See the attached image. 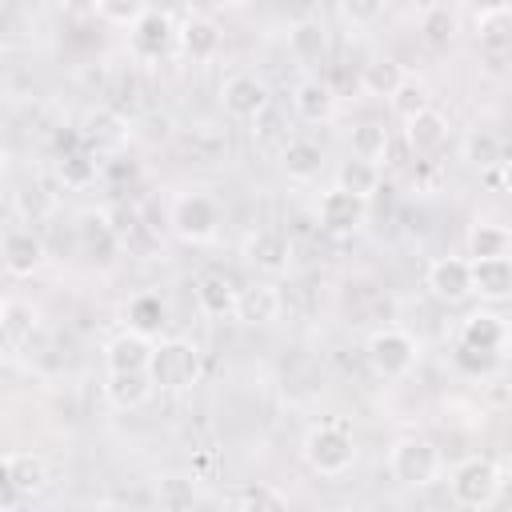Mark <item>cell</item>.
Wrapping results in <instances>:
<instances>
[{
	"label": "cell",
	"mask_w": 512,
	"mask_h": 512,
	"mask_svg": "<svg viewBox=\"0 0 512 512\" xmlns=\"http://www.w3.org/2000/svg\"><path fill=\"white\" fill-rule=\"evenodd\" d=\"M200 372H204V360H200V348L192 340L168 336V340L152 344L148 380L156 392H188L200 384Z\"/></svg>",
	"instance_id": "1"
},
{
	"label": "cell",
	"mask_w": 512,
	"mask_h": 512,
	"mask_svg": "<svg viewBox=\"0 0 512 512\" xmlns=\"http://www.w3.org/2000/svg\"><path fill=\"white\" fill-rule=\"evenodd\" d=\"M300 456L316 476H344L356 464V440L344 424H316L308 428Z\"/></svg>",
	"instance_id": "2"
},
{
	"label": "cell",
	"mask_w": 512,
	"mask_h": 512,
	"mask_svg": "<svg viewBox=\"0 0 512 512\" xmlns=\"http://www.w3.org/2000/svg\"><path fill=\"white\" fill-rule=\"evenodd\" d=\"M448 492L460 508H492L504 492V468L488 456H468L452 468Z\"/></svg>",
	"instance_id": "3"
},
{
	"label": "cell",
	"mask_w": 512,
	"mask_h": 512,
	"mask_svg": "<svg viewBox=\"0 0 512 512\" xmlns=\"http://www.w3.org/2000/svg\"><path fill=\"white\" fill-rule=\"evenodd\" d=\"M440 448L424 436H404L388 452V476L404 488H428L440 476Z\"/></svg>",
	"instance_id": "4"
},
{
	"label": "cell",
	"mask_w": 512,
	"mask_h": 512,
	"mask_svg": "<svg viewBox=\"0 0 512 512\" xmlns=\"http://www.w3.org/2000/svg\"><path fill=\"white\" fill-rule=\"evenodd\" d=\"M364 356H368V364H372L376 376L400 380V376H408V372L416 368V360H420V340H416L412 332H404V328H380V332L368 336Z\"/></svg>",
	"instance_id": "5"
},
{
	"label": "cell",
	"mask_w": 512,
	"mask_h": 512,
	"mask_svg": "<svg viewBox=\"0 0 512 512\" xmlns=\"http://www.w3.org/2000/svg\"><path fill=\"white\" fill-rule=\"evenodd\" d=\"M176 48V20L164 8H144L132 24H128V52L144 64L164 60Z\"/></svg>",
	"instance_id": "6"
},
{
	"label": "cell",
	"mask_w": 512,
	"mask_h": 512,
	"mask_svg": "<svg viewBox=\"0 0 512 512\" xmlns=\"http://www.w3.org/2000/svg\"><path fill=\"white\" fill-rule=\"evenodd\" d=\"M172 232L188 244H208L220 232V204L208 192H184L172 204Z\"/></svg>",
	"instance_id": "7"
},
{
	"label": "cell",
	"mask_w": 512,
	"mask_h": 512,
	"mask_svg": "<svg viewBox=\"0 0 512 512\" xmlns=\"http://www.w3.org/2000/svg\"><path fill=\"white\" fill-rule=\"evenodd\" d=\"M268 104H272V92L256 72H232L220 84V108L232 120H260L268 112Z\"/></svg>",
	"instance_id": "8"
},
{
	"label": "cell",
	"mask_w": 512,
	"mask_h": 512,
	"mask_svg": "<svg viewBox=\"0 0 512 512\" xmlns=\"http://www.w3.org/2000/svg\"><path fill=\"white\" fill-rule=\"evenodd\" d=\"M368 220V200L356 196V192H344V188H328L316 204V224L328 232V236H352L360 232Z\"/></svg>",
	"instance_id": "9"
},
{
	"label": "cell",
	"mask_w": 512,
	"mask_h": 512,
	"mask_svg": "<svg viewBox=\"0 0 512 512\" xmlns=\"http://www.w3.org/2000/svg\"><path fill=\"white\" fill-rule=\"evenodd\" d=\"M76 244H80V252L88 256V260H96V264H112L116 256H120V228L112 224V216L108 212H100V208H88V212H80V220H76Z\"/></svg>",
	"instance_id": "10"
},
{
	"label": "cell",
	"mask_w": 512,
	"mask_h": 512,
	"mask_svg": "<svg viewBox=\"0 0 512 512\" xmlns=\"http://www.w3.org/2000/svg\"><path fill=\"white\" fill-rule=\"evenodd\" d=\"M240 252H244V260H248L256 272H264V276H280V272H288V264H292V244H288V236L276 232V228H256V232H248Z\"/></svg>",
	"instance_id": "11"
},
{
	"label": "cell",
	"mask_w": 512,
	"mask_h": 512,
	"mask_svg": "<svg viewBox=\"0 0 512 512\" xmlns=\"http://www.w3.org/2000/svg\"><path fill=\"white\" fill-rule=\"evenodd\" d=\"M424 284L444 304L468 300L472 296V264H468V256H440V260H432Z\"/></svg>",
	"instance_id": "12"
},
{
	"label": "cell",
	"mask_w": 512,
	"mask_h": 512,
	"mask_svg": "<svg viewBox=\"0 0 512 512\" xmlns=\"http://www.w3.org/2000/svg\"><path fill=\"white\" fill-rule=\"evenodd\" d=\"M328 48H332V36H328V24L320 16H300L292 20L288 28V52L300 68H320L328 60Z\"/></svg>",
	"instance_id": "13"
},
{
	"label": "cell",
	"mask_w": 512,
	"mask_h": 512,
	"mask_svg": "<svg viewBox=\"0 0 512 512\" xmlns=\"http://www.w3.org/2000/svg\"><path fill=\"white\" fill-rule=\"evenodd\" d=\"M192 300H196V308H200L208 320H228V316L236 312V284H232L228 272L208 268V272H200V276L192 280Z\"/></svg>",
	"instance_id": "14"
},
{
	"label": "cell",
	"mask_w": 512,
	"mask_h": 512,
	"mask_svg": "<svg viewBox=\"0 0 512 512\" xmlns=\"http://www.w3.org/2000/svg\"><path fill=\"white\" fill-rule=\"evenodd\" d=\"M44 256H48V248H44V240L32 228H12L0 240V264L12 276H32L44 264Z\"/></svg>",
	"instance_id": "15"
},
{
	"label": "cell",
	"mask_w": 512,
	"mask_h": 512,
	"mask_svg": "<svg viewBox=\"0 0 512 512\" xmlns=\"http://www.w3.org/2000/svg\"><path fill=\"white\" fill-rule=\"evenodd\" d=\"M404 140H408V148H412L416 156H436V152L448 144V116L436 112L432 104L420 108V112H412V116L404 120Z\"/></svg>",
	"instance_id": "16"
},
{
	"label": "cell",
	"mask_w": 512,
	"mask_h": 512,
	"mask_svg": "<svg viewBox=\"0 0 512 512\" xmlns=\"http://www.w3.org/2000/svg\"><path fill=\"white\" fill-rule=\"evenodd\" d=\"M280 312H284V296L272 288V284H248V288H236V320L240 324H252V328H260V324H272V320H280Z\"/></svg>",
	"instance_id": "17"
},
{
	"label": "cell",
	"mask_w": 512,
	"mask_h": 512,
	"mask_svg": "<svg viewBox=\"0 0 512 512\" xmlns=\"http://www.w3.org/2000/svg\"><path fill=\"white\" fill-rule=\"evenodd\" d=\"M472 264V296L500 304L512 296V260L508 256H484V260H468Z\"/></svg>",
	"instance_id": "18"
},
{
	"label": "cell",
	"mask_w": 512,
	"mask_h": 512,
	"mask_svg": "<svg viewBox=\"0 0 512 512\" xmlns=\"http://www.w3.org/2000/svg\"><path fill=\"white\" fill-rule=\"evenodd\" d=\"M176 48L192 60V64H204L220 52V24L208 20V16H188L184 24H176Z\"/></svg>",
	"instance_id": "19"
},
{
	"label": "cell",
	"mask_w": 512,
	"mask_h": 512,
	"mask_svg": "<svg viewBox=\"0 0 512 512\" xmlns=\"http://www.w3.org/2000/svg\"><path fill=\"white\" fill-rule=\"evenodd\" d=\"M292 108H296L300 120L324 124V120L336 116V92H332L320 76H304V80H296V88H292Z\"/></svg>",
	"instance_id": "20"
},
{
	"label": "cell",
	"mask_w": 512,
	"mask_h": 512,
	"mask_svg": "<svg viewBox=\"0 0 512 512\" xmlns=\"http://www.w3.org/2000/svg\"><path fill=\"white\" fill-rule=\"evenodd\" d=\"M504 340H508V328L496 312H472L460 320V332H456V344L476 352H504Z\"/></svg>",
	"instance_id": "21"
},
{
	"label": "cell",
	"mask_w": 512,
	"mask_h": 512,
	"mask_svg": "<svg viewBox=\"0 0 512 512\" xmlns=\"http://www.w3.org/2000/svg\"><path fill=\"white\" fill-rule=\"evenodd\" d=\"M148 356H152V340L124 328L116 332L108 344H104V364L108 372H136V368H148Z\"/></svg>",
	"instance_id": "22"
},
{
	"label": "cell",
	"mask_w": 512,
	"mask_h": 512,
	"mask_svg": "<svg viewBox=\"0 0 512 512\" xmlns=\"http://www.w3.org/2000/svg\"><path fill=\"white\" fill-rule=\"evenodd\" d=\"M280 168H284L292 180L308 184V180H316L320 168H324V148H320L312 136H292V140H284V148H280Z\"/></svg>",
	"instance_id": "23"
},
{
	"label": "cell",
	"mask_w": 512,
	"mask_h": 512,
	"mask_svg": "<svg viewBox=\"0 0 512 512\" xmlns=\"http://www.w3.org/2000/svg\"><path fill=\"white\" fill-rule=\"evenodd\" d=\"M152 380H148V368H136V372H108L104 380V400L120 412H132L140 408L148 396H152Z\"/></svg>",
	"instance_id": "24"
},
{
	"label": "cell",
	"mask_w": 512,
	"mask_h": 512,
	"mask_svg": "<svg viewBox=\"0 0 512 512\" xmlns=\"http://www.w3.org/2000/svg\"><path fill=\"white\" fill-rule=\"evenodd\" d=\"M164 320H168V308H164L160 292H136V296L124 304V324H128L132 332L148 336V340L164 328Z\"/></svg>",
	"instance_id": "25"
},
{
	"label": "cell",
	"mask_w": 512,
	"mask_h": 512,
	"mask_svg": "<svg viewBox=\"0 0 512 512\" xmlns=\"http://www.w3.org/2000/svg\"><path fill=\"white\" fill-rule=\"evenodd\" d=\"M512 248V232L496 220H476L468 228V260H484V256H508Z\"/></svg>",
	"instance_id": "26"
},
{
	"label": "cell",
	"mask_w": 512,
	"mask_h": 512,
	"mask_svg": "<svg viewBox=\"0 0 512 512\" xmlns=\"http://www.w3.org/2000/svg\"><path fill=\"white\" fill-rule=\"evenodd\" d=\"M8 476H12L16 496H36L48 484V464L36 452H12L8 456Z\"/></svg>",
	"instance_id": "27"
},
{
	"label": "cell",
	"mask_w": 512,
	"mask_h": 512,
	"mask_svg": "<svg viewBox=\"0 0 512 512\" xmlns=\"http://www.w3.org/2000/svg\"><path fill=\"white\" fill-rule=\"evenodd\" d=\"M200 500H204V496H200V488H196V476L172 472V476H160V480H156V504L168 508V512H188V508H196Z\"/></svg>",
	"instance_id": "28"
},
{
	"label": "cell",
	"mask_w": 512,
	"mask_h": 512,
	"mask_svg": "<svg viewBox=\"0 0 512 512\" xmlns=\"http://www.w3.org/2000/svg\"><path fill=\"white\" fill-rule=\"evenodd\" d=\"M404 80H408V76H404V68H400L392 56H376V60H368V64L360 68V88H364L368 96H392Z\"/></svg>",
	"instance_id": "29"
},
{
	"label": "cell",
	"mask_w": 512,
	"mask_h": 512,
	"mask_svg": "<svg viewBox=\"0 0 512 512\" xmlns=\"http://www.w3.org/2000/svg\"><path fill=\"white\" fill-rule=\"evenodd\" d=\"M336 188H344V192H356V196L372 200V192L380 188V164L360 160V156H348V160L336 168Z\"/></svg>",
	"instance_id": "30"
},
{
	"label": "cell",
	"mask_w": 512,
	"mask_h": 512,
	"mask_svg": "<svg viewBox=\"0 0 512 512\" xmlns=\"http://www.w3.org/2000/svg\"><path fill=\"white\" fill-rule=\"evenodd\" d=\"M464 160H468L472 168L488 172V168L504 164V140H500L492 128H472V132L464 136Z\"/></svg>",
	"instance_id": "31"
},
{
	"label": "cell",
	"mask_w": 512,
	"mask_h": 512,
	"mask_svg": "<svg viewBox=\"0 0 512 512\" xmlns=\"http://www.w3.org/2000/svg\"><path fill=\"white\" fill-rule=\"evenodd\" d=\"M56 172H60V180H64L68 188H88L100 168H96L92 148H88V144H76V148H68V152L56 156Z\"/></svg>",
	"instance_id": "32"
},
{
	"label": "cell",
	"mask_w": 512,
	"mask_h": 512,
	"mask_svg": "<svg viewBox=\"0 0 512 512\" xmlns=\"http://www.w3.org/2000/svg\"><path fill=\"white\" fill-rule=\"evenodd\" d=\"M348 148H352V156L380 164V160L388 156V128L376 124V120H360V124H352V132H348Z\"/></svg>",
	"instance_id": "33"
},
{
	"label": "cell",
	"mask_w": 512,
	"mask_h": 512,
	"mask_svg": "<svg viewBox=\"0 0 512 512\" xmlns=\"http://www.w3.org/2000/svg\"><path fill=\"white\" fill-rule=\"evenodd\" d=\"M0 332H4V344L20 348L36 332V308L24 300H4L0 304Z\"/></svg>",
	"instance_id": "34"
},
{
	"label": "cell",
	"mask_w": 512,
	"mask_h": 512,
	"mask_svg": "<svg viewBox=\"0 0 512 512\" xmlns=\"http://www.w3.org/2000/svg\"><path fill=\"white\" fill-rule=\"evenodd\" d=\"M124 136H128L124 120L116 112H108V108H96L84 120V144L88 148H116V144H124Z\"/></svg>",
	"instance_id": "35"
},
{
	"label": "cell",
	"mask_w": 512,
	"mask_h": 512,
	"mask_svg": "<svg viewBox=\"0 0 512 512\" xmlns=\"http://www.w3.org/2000/svg\"><path fill=\"white\" fill-rule=\"evenodd\" d=\"M420 28H424V40H428L432 48H448V44H452V32H456V16H452L444 4H428Z\"/></svg>",
	"instance_id": "36"
},
{
	"label": "cell",
	"mask_w": 512,
	"mask_h": 512,
	"mask_svg": "<svg viewBox=\"0 0 512 512\" xmlns=\"http://www.w3.org/2000/svg\"><path fill=\"white\" fill-rule=\"evenodd\" d=\"M476 36L484 48H508V8L504 12H476Z\"/></svg>",
	"instance_id": "37"
},
{
	"label": "cell",
	"mask_w": 512,
	"mask_h": 512,
	"mask_svg": "<svg viewBox=\"0 0 512 512\" xmlns=\"http://www.w3.org/2000/svg\"><path fill=\"white\" fill-rule=\"evenodd\" d=\"M232 504H240V508H288V496L272 484H248L232 496Z\"/></svg>",
	"instance_id": "38"
},
{
	"label": "cell",
	"mask_w": 512,
	"mask_h": 512,
	"mask_svg": "<svg viewBox=\"0 0 512 512\" xmlns=\"http://www.w3.org/2000/svg\"><path fill=\"white\" fill-rule=\"evenodd\" d=\"M388 104H392V112L400 116V120H408L412 112H420V108H428V92H424V84H416V80H404L392 96H388Z\"/></svg>",
	"instance_id": "39"
},
{
	"label": "cell",
	"mask_w": 512,
	"mask_h": 512,
	"mask_svg": "<svg viewBox=\"0 0 512 512\" xmlns=\"http://www.w3.org/2000/svg\"><path fill=\"white\" fill-rule=\"evenodd\" d=\"M52 196L44 192V188H20L16 192V212L24 216V224H36V220H44V216H52Z\"/></svg>",
	"instance_id": "40"
},
{
	"label": "cell",
	"mask_w": 512,
	"mask_h": 512,
	"mask_svg": "<svg viewBox=\"0 0 512 512\" xmlns=\"http://www.w3.org/2000/svg\"><path fill=\"white\" fill-rule=\"evenodd\" d=\"M456 368L460 372H468V376H492L496 372V364H500V352H476V348H464V344H456Z\"/></svg>",
	"instance_id": "41"
},
{
	"label": "cell",
	"mask_w": 512,
	"mask_h": 512,
	"mask_svg": "<svg viewBox=\"0 0 512 512\" xmlns=\"http://www.w3.org/2000/svg\"><path fill=\"white\" fill-rule=\"evenodd\" d=\"M384 4L388 0H340V12L352 28H372L384 16Z\"/></svg>",
	"instance_id": "42"
},
{
	"label": "cell",
	"mask_w": 512,
	"mask_h": 512,
	"mask_svg": "<svg viewBox=\"0 0 512 512\" xmlns=\"http://www.w3.org/2000/svg\"><path fill=\"white\" fill-rule=\"evenodd\" d=\"M144 8H148V0H100V16L120 28H128Z\"/></svg>",
	"instance_id": "43"
},
{
	"label": "cell",
	"mask_w": 512,
	"mask_h": 512,
	"mask_svg": "<svg viewBox=\"0 0 512 512\" xmlns=\"http://www.w3.org/2000/svg\"><path fill=\"white\" fill-rule=\"evenodd\" d=\"M12 500H16V488L8 476V456H0V504H12Z\"/></svg>",
	"instance_id": "44"
},
{
	"label": "cell",
	"mask_w": 512,
	"mask_h": 512,
	"mask_svg": "<svg viewBox=\"0 0 512 512\" xmlns=\"http://www.w3.org/2000/svg\"><path fill=\"white\" fill-rule=\"evenodd\" d=\"M72 16H96L100 12V0H60Z\"/></svg>",
	"instance_id": "45"
},
{
	"label": "cell",
	"mask_w": 512,
	"mask_h": 512,
	"mask_svg": "<svg viewBox=\"0 0 512 512\" xmlns=\"http://www.w3.org/2000/svg\"><path fill=\"white\" fill-rule=\"evenodd\" d=\"M508 0H476V12H504Z\"/></svg>",
	"instance_id": "46"
},
{
	"label": "cell",
	"mask_w": 512,
	"mask_h": 512,
	"mask_svg": "<svg viewBox=\"0 0 512 512\" xmlns=\"http://www.w3.org/2000/svg\"><path fill=\"white\" fill-rule=\"evenodd\" d=\"M420 4H440V0H420Z\"/></svg>",
	"instance_id": "47"
},
{
	"label": "cell",
	"mask_w": 512,
	"mask_h": 512,
	"mask_svg": "<svg viewBox=\"0 0 512 512\" xmlns=\"http://www.w3.org/2000/svg\"><path fill=\"white\" fill-rule=\"evenodd\" d=\"M0 348H4V332H0Z\"/></svg>",
	"instance_id": "48"
}]
</instances>
